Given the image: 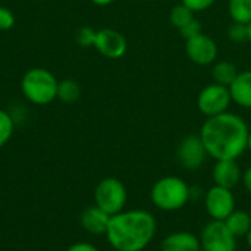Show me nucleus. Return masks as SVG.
I'll use <instances>...</instances> for the list:
<instances>
[{
  "label": "nucleus",
  "mask_w": 251,
  "mask_h": 251,
  "mask_svg": "<svg viewBox=\"0 0 251 251\" xmlns=\"http://www.w3.org/2000/svg\"><path fill=\"white\" fill-rule=\"evenodd\" d=\"M247 122L232 112L207 118L200 129V138L207 156L215 160H237L247 150Z\"/></svg>",
  "instance_id": "f257e3e1"
},
{
  "label": "nucleus",
  "mask_w": 251,
  "mask_h": 251,
  "mask_svg": "<svg viewBox=\"0 0 251 251\" xmlns=\"http://www.w3.org/2000/svg\"><path fill=\"white\" fill-rule=\"evenodd\" d=\"M157 231L156 218L143 209L122 210L110 216L106 238L116 251H143Z\"/></svg>",
  "instance_id": "f03ea898"
},
{
  "label": "nucleus",
  "mask_w": 251,
  "mask_h": 251,
  "mask_svg": "<svg viewBox=\"0 0 251 251\" xmlns=\"http://www.w3.org/2000/svg\"><path fill=\"white\" fill-rule=\"evenodd\" d=\"M151 203L163 212H176L185 207L191 199V188L188 184L175 175L157 179L150 191Z\"/></svg>",
  "instance_id": "7ed1b4c3"
},
{
  "label": "nucleus",
  "mask_w": 251,
  "mask_h": 251,
  "mask_svg": "<svg viewBox=\"0 0 251 251\" xmlns=\"http://www.w3.org/2000/svg\"><path fill=\"white\" fill-rule=\"evenodd\" d=\"M57 78L46 68H31L21 79L22 94L37 106H46L57 99Z\"/></svg>",
  "instance_id": "20e7f679"
},
{
  "label": "nucleus",
  "mask_w": 251,
  "mask_h": 251,
  "mask_svg": "<svg viewBox=\"0 0 251 251\" xmlns=\"http://www.w3.org/2000/svg\"><path fill=\"white\" fill-rule=\"evenodd\" d=\"M128 201V191L124 182L109 176L101 179L94 190V203L109 216L121 213Z\"/></svg>",
  "instance_id": "39448f33"
},
{
  "label": "nucleus",
  "mask_w": 251,
  "mask_h": 251,
  "mask_svg": "<svg viewBox=\"0 0 251 251\" xmlns=\"http://www.w3.org/2000/svg\"><path fill=\"white\" fill-rule=\"evenodd\" d=\"M231 103L232 97L229 87L216 82L206 85L197 96V107L206 118L228 112Z\"/></svg>",
  "instance_id": "423d86ee"
},
{
  "label": "nucleus",
  "mask_w": 251,
  "mask_h": 251,
  "mask_svg": "<svg viewBox=\"0 0 251 251\" xmlns=\"http://www.w3.org/2000/svg\"><path fill=\"white\" fill-rule=\"evenodd\" d=\"M237 238L224 221L209 222L200 235L203 251H237Z\"/></svg>",
  "instance_id": "0eeeda50"
},
{
  "label": "nucleus",
  "mask_w": 251,
  "mask_h": 251,
  "mask_svg": "<svg viewBox=\"0 0 251 251\" xmlns=\"http://www.w3.org/2000/svg\"><path fill=\"white\" fill-rule=\"evenodd\" d=\"M204 207L212 221H225L235 210V197L232 190L213 185L204 194Z\"/></svg>",
  "instance_id": "6e6552de"
},
{
  "label": "nucleus",
  "mask_w": 251,
  "mask_h": 251,
  "mask_svg": "<svg viewBox=\"0 0 251 251\" xmlns=\"http://www.w3.org/2000/svg\"><path fill=\"white\" fill-rule=\"evenodd\" d=\"M185 53L193 63L199 66H207L216 62L219 49L210 35L201 32L193 38L185 40Z\"/></svg>",
  "instance_id": "1a4fd4ad"
},
{
  "label": "nucleus",
  "mask_w": 251,
  "mask_h": 251,
  "mask_svg": "<svg viewBox=\"0 0 251 251\" xmlns=\"http://www.w3.org/2000/svg\"><path fill=\"white\" fill-rule=\"evenodd\" d=\"M207 157L200 135H187L176 149V160L187 171H197Z\"/></svg>",
  "instance_id": "9d476101"
},
{
  "label": "nucleus",
  "mask_w": 251,
  "mask_h": 251,
  "mask_svg": "<svg viewBox=\"0 0 251 251\" xmlns=\"http://www.w3.org/2000/svg\"><path fill=\"white\" fill-rule=\"evenodd\" d=\"M94 47L107 59H121L128 50V43L122 32L112 28H103L96 32Z\"/></svg>",
  "instance_id": "9b49d317"
},
{
  "label": "nucleus",
  "mask_w": 251,
  "mask_h": 251,
  "mask_svg": "<svg viewBox=\"0 0 251 251\" xmlns=\"http://www.w3.org/2000/svg\"><path fill=\"white\" fill-rule=\"evenodd\" d=\"M212 178L215 185L232 190L241 182L243 171L237 160H216L212 171Z\"/></svg>",
  "instance_id": "f8f14e48"
},
{
  "label": "nucleus",
  "mask_w": 251,
  "mask_h": 251,
  "mask_svg": "<svg viewBox=\"0 0 251 251\" xmlns=\"http://www.w3.org/2000/svg\"><path fill=\"white\" fill-rule=\"evenodd\" d=\"M160 251H201V243L193 232L178 231L163 238Z\"/></svg>",
  "instance_id": "ddd939ff"
},
{
  "label": "nucleus",
  "mask_w": 251,
  "mask_h": 251,
  "mask_svg": "<svg viewBox=\"0 0 251 251\" xmlns=\"http://www.w3.org/2000/svg\"><path fill=\"white\" fill-rule=\"evenodd\" d=\"M79 222H81V226L87 232H90L93 235H106V231H107V226L110 222V216L94 204L91 207H87L82 212Z\"/></svg>",
  "instance_id": "4468645a"
},
{
  "label": "nucleus",
  "mask_w": 251,
  "mask_h": 251,
  "mask_svg": "<svg viewBox=\"0 0 251 251\" xmlns=\"http://www.w3.org/2000/svg\"><path fill=\"white\" fill-rule=\"evenodd\" d=\"M232 101L243 109H251V69L241 71L229 85Z\"/></svg>",
  "instance_id": "2eb2a0df"
},
{
  "label": "nucleus",
  "mask_w": 251,
  "mask_h": 251,
  "mask_svg": "<svg viewBox=\"0 0 251 251\" xmlns=\"http://www.w3.org/2000/svg\"><path fill=\"white\" fill-rule=\"evenodd\" d=\"M224 222L235 238L246 237L251 228V216L246 210H234Z\"/></svg>",
  "instance_id": "dca6fc26"
},
{
  "label": "nucleus",
  "mask_w": 251,
  "mask_h": 251,
  "mask_svg": "<svg viewBox=\"0 0 251 251\" xmlns=\"http://www.w3.org/2000/svg\"><path fill=\"white\" fill-rule=\"evenodd\" d=\"M238 74H240L238 68L232 62H228V60L216 62L213 65V68H212L213 82L221 84V85H225V87H229L235 81V78L238 76Z\"/></svg>",
  "instance_id": "f3484780"
},
{
  "label": "nucleus",
  "mask_w": 251,
  "mask_h": 251,
  "mask_svg": "<svg viewBox=\"0 0 251 251\" xmlns=\"http://www.w3.org/2000/svg\"><path fill=\"white\" fill-rule=\"evenodd\" d=\"M228 12L232 22L249 25L251 22V0H229Z\"/></svg>",
  "instance_id": "a211bd4d"
},
{
  "label": "nucleus",
  "mask_w": 251,
  "mask_h": 251,
  "mask_svg": "<svg viewBox=\"0 0 251 251\" xmlns=\"http://www.w3.org/2000/svg\"><path fill=\"white\" fill-rule=\"evenodd\" d=\"M81 97V85L75 79L59 81L57 85V99L63 103H75Z\"/></svg>",
  "instance_id": "6ab92c4d"
},
{
  "label": "nucleus",
  "mask_w": 251,
  "mask_h": 251,
  "mask_svg": "<svg viewBox=\"0 0 251 251\" xmlns=\"http://www.w3.org/2000/svg\"><path fill=\"white\" fill-rule=\"evenodd\" d=\"M194 18H196V16H194V12H193L190 7H187L185 4H182V3L174 6L172 10L169 12V21H171V24H172L178 31H179L181 28H184L187 24H190Z\"/></svg>",
  "instance_id": "aec40b11"
},
{
  "label": "nucleus",
  "mask_w": 251,
  "mask_h": 251,
  "mask_svg": "<svg viewBox=\"0 0 251 251\" xmlns=\"http://www.w3.org/2000/svg\"><path fill=\"white\" fill-rule=\"evenodd\" d=\"M13 129H15V125H13L12 116L6 110L0 109V149L9 143L13 134Z\"/></svg>",
  "instance_id": "412c9836"
},
{
  "label": "nucleus",
  "mask_w": 251,
  "mask_h": 251,
  "mask_svg": "<svg viewBox=\"0 0 251 251\" xmlns=\"http://www.w3.org/2000/svg\"><path fill=\"white\" fill-rule=\"evenodd\" d=\"M228 37L234 43H244L249 41V25L247 24H238L232 22L228 26Z\"/></svg>",
  "instance_id": "4be33fe9"
},
{
  "label": "nucleus",
  "mask_w": 251,
  "mask_h": 251,
  "mask_svg": "<svg viewBox=\"0 0 251 251\" xmlns=\"http://www.w3.org/2000/svg\"><path fill=\"white\" fill-rule=\"evenodd\" d=\"M96 32L93 28L90 26H81L76 32H75V41L81 46V47H94V41H96Z\"/></svg>",
  "instance_id": "5701e85b"
},
{
  "label": "nucleus",
  "mask_w": 251,
  "mask_h": 251,
  "mask_svg": "<svg viewBox=\"0 0 251 251\" xmlns=\"http://www.w3.org/2000/svg\"><path fill=\"white\" fill-rule=\"evenodd\" d=\"M16 22L15 13L4 6H0V31H9Z\"/></svg>",
  "instance_id": "b1692460"
},
{
  "label": "nucleus",
  "mask_w": 251,
  "mask_h": 251,
  "mask_svg": "<svg viewBox=\"0 0 251 251\" xmlns=\"http://www.w3.org/2000/svg\"><path fill=\"white\" fill-rule=\"evenodd\" d=\"M203 31H201V24H200V21L199 19H193L190 24H187L184 28H181L179 29V34L185 38V40H188V38H193V37H196V35H199V34H201Z\"/></svg>",
  "instance_id": "393cba45"
},
{
  "label": "nucleus",
  "mask_w": 251,
  "mask_h": 251,
  "mask_svg": "<svg viewBox=\"0 0 251 251\" xmlns=\"http://www.w3.org/2000/svg\"><path fill=\"white\" fill-rule=\"evenodd\" d=\"M215 1L216 0H181V3L185 4L187 7H190L194 13L209 9Z\"/></svg>",
  "instance_id": "a878e982"
},
{
  "label": "nucleus",
  "mask_w": 251,
  "mask_h": 251,
  "mask_svg": "<svg viewBox=\"0 0 251 251\" xmlns=\"http://www.w3.org/2000/svg\"><path fill=\"white\" fill-rule=\"evenodd\" d=\"M66 251H99V249L90 243H76L72 244Z\"/></svg>",
  "instance_id": "bb28decb"
},
{
  "label": "nucleus",
  "mask_w": 251,
  "mask_h": 251,
  "mask_svg": "<svg viewBox=\"0 0 251 251\" xmlns=\"http://www.w3.org/2000/svg\"><path fill=\"white\" fill-rule=\"evenodd\" d=\"M244 188L251 194V166H249L244 172H243V179H241Z\"/></svg>",
  "instance_id": "cd10ccee"
},
{
  "label": "nucleus",
  "mask_w": 251,
  "mask_h": 251,
  "mask_svg": "<svg viewBox=\"0 0 251 251\" xmlns=\"http://www.w3.org/2000/svg\"><path fill=\"white\" fill-rule=\"evenodd\" d=\"M93 4H96V6H109V4H112L115 0H90Z\"/></svg>",
  "instance_id": "c85d7f7f"
},
{
  "label": "nucleus",
  "mask_w": 251,
  "mask_h": 251,
  "mask_svg": "<svg viewBox=\"0 0 251 251\" xmlns=\"http://www.w3.org/2000/svg\"><path fill=\"white\" fill-rule=\"evenodd\" d=\"M246 241H247V246L251 249V228L250 231H249V234L246 235Z\"/></svg>",
  "instance_id": "c756f323"
},
{
  "label": "nucleus",
  "mask_w": 251,
  "mask_h": 251,
  "mask_svg": "<svg viewBox=\"0 0 251 251\" xmlns=\"http://www.w3.org/2000/svg\"><path fill=\"white\" fill-rule=\"evenodd\" d=\"M247 150L251 151V131L249 132V140H247Z\"/></svg>",
  "instance_id": "7c9ffc66"
},
{
  "label": "nucleus",
  "mask_w": 251,
  "mask_h": 251,
  "mask_svg": "<svg viewBox=\"0 0 251 251\" xmlns=\"http://www.w3.org/2000/svg\"><path fill=\"white\" fill-rule=\"evenodd\" d=\"M249 41L251 43V22L249 24Z\"/></svg>",
  "instance_id": "2f4dec72"
},
{
  "label": "nucleus",
  "mask_w": 251,
  "mask_h": 251,
  "mask_svg": "<svg viewBox=\"0 0 251 251\" xmlns=\"http://www.w3.org/2000/svg\"><path fill=\"white\" fill-rule=\"evenodd\" d=\"M110 251H116V250H110Z\"/></svg>",
  "instance_id": "473e14b6"
},
{
  "label": "nucleus",
  "mask_w": 251,
  "mask_h": 251,
  "mask_svg": "<svg viewBox=\"0 0 251 251\" xmlns=\"http://www.w3.org/2000/svg\"><path fill=\"white\" fill-rule=\"evenodd\" d=\"M250 216H251V212H250Z\"/></svg>",
  "instance_id": "72a5a7b5"
}]
</instances>
